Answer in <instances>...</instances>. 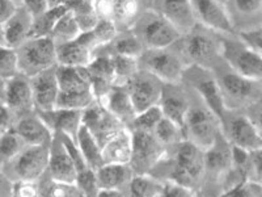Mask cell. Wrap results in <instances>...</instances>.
<instances>
[{
    "label": "cell",
    "instance_id": "obj_32",
    "mask_svg": "<svg viewBox=\"0 0 262 197\" xmlns=\"http://www.w3.org/2000/svg\"><path fill=\"white\" fill-rule=\"evenodd\" d=\"M112 50L117 55H125V57L131 58H139L146 49L143 44L140 42L131 29L123 30L122 33H118L116 38L111 42Z\"/></svg>",
    "mask_w": 262,
    "mask_h": 197
},
{
    "label": "cell",
    "instance_id": "obj_35",
    "mask_svg": "<svg viewBox=\"0 0 262 197\" xmlns=\"http://www.w3.org/2000/svg\"><path fill=\"white\" fill-rule=\"evenodd\" d=\"M27 146L13 128L0 133V168L12 161Z\"/></svg>",
    "mask_w": 262,
    "mask_h": 197
},
{
    "label": "cell",
    "instance_id": "obj_50",
    "mask_svg": "<svg viewBox=\"0 0 262 197\" xmlns=\"http://www.w3.org/2000/svg\"><path fill=\"white\" fill-rule=\"evenodd\" d=\"M93 9L98 18H109L112 20V0H93Z\"/></svg>",
    "mask_w": 262,
    "mask_h": 197
},
{
    "label": "cell",
    "instance_id": "obj_59",
    "mask_svg": "<svg viewBox=\"0 0 262 197\" xmlns=\"http://www.w3.org/2000/svg\"><path fill=\"white\" fill-rule=\"evenodd\" d=\"M0 133H2V131H0Z\"/></svg>",
    "mask_w": 262,
    "mask_h": 197
},
{
    "label": "cell",
    "instance_id": "obj_6",
    "mask_svg": "<svg viewBox=\"0 0 262 197\" xmlns=\"http://www.w3.org/2000/svg\"><path fill=\"white\" fill-rule=\"evenodd\" d=\"M170 48L146 49L138 58L139 69L151 72L164 84H181L188 63L180 51L176 53Z\"/></svg>",
    "mask_w": 262,
    "mask_h": 197
},
{
    "label": "cell",
    "instance_id": "obj_46",
    "mask_svg": "<svg viewBox=\"0 0 262 197\" xmlns=\"http://www.w3.org/2000/svg\"><path fill=\"white\" fill-rule=\"evenodd\" d=\"M223 192L227 197H261V184L243 182Z\"/></svg>",
    "mask_w": 262,
    "mask_h": 197
},
{
    "label": "cell",
    "instance_id": "obj_11",
    "mask_svg": "<svg viewBox=\"0 0 262 197\" xmlns=\"http://www.w3.org/2000/svg\"><path fill=\"white\" fill-rule=\"evenodd\" d=\"M131 158L128 166L135 175L149 173L165 154V147L151 133L130 130Z\"/></svg>",
    "mask_w": 262,
    "mask_h": 197
},
{
    "label": "cell",
    "instance_id": "obj_2",
    "mask_svg": "<svg viewBox=\"0 0 262 197\" xmlns=\"http://www.w3.org/2000/svg\"><path fill=\"white\" fill-rule=\"evenodd\" d=\"M211 71L214 72L227 109L243 111L245 107L261 98L259 82L250 81L236 74L226 63L221 65L217 62Z\"/></svg>",
    "mask_w": 262,
    "mask_h": 197
},
{
    "label": "cell",
    "instance_id": "obj_40",
    "mask_svg": "<svg viewBox=\"0 0 262 197\" xmlns=\"http://www.w3.org/2000/svg\"><path fill=\"white\" fill-rule=\"evenodd\" d=\"M112 58H113L114 84H125L139 70L137 58L117 55V54H112Z\"/></svg>",
    "mask_w": 262,
    "mask_h": 197
},
{
    "label": "cell",
    "instance_id": "obj_19",
    "mask_svg": "<svg viewBox=\"0 0 262 197\" xmlns=\"http://www.w3.org/2000/svg\"><path fill=\"white\" fill-rule=\"evenodd\" d=\"M3 102L15 114L23 116L34 111L29 78L17 74L3 82Z\"/></svg>",
    "mask_w": 262,
    "mask_h": 197
},
{
    "label": "cell",
    "instance_id": "obj_5",
    "mask_svg": "<svg viewBox=\"0 0 262 197\" xmlns=\"http://www.w3.org/2000/svg\"><path fill=\"white\" fill-rule=\"evenodd\" d=\"M16 53L18 74L25 75L27 78L57 66V45L50 36L28 38L16 49Z\"/></svg>",
    "mask_w": 262,
    "mask_h": 197
},
{
    "label": "cell",
    "instance_id": "obj_44",
    "mask_svg": "<svg viewBox=\"0 0 262 197\" xmlns=\"http://www.w3.org/2000/svg\"><path fill=\"white\" fill-rule=\"evenodd\" d=\"M39 197H85L75 184H64L51 180L45 188L41 189Z\"/></svg>",
    "mask_w": 262,
    "mask_h": 197
},
{
    "label": "cell",
    "instance_id": "obj_31",
    "mask_svg": "<svg viewBox=\"0 0 262 197\" xmlns=\"http://www.w3.org/2000/svg\"><path fill=\"white\" fill-rule=\"evenodd\" d=\"M164 183L149 173L134 175L127 185L128 197H161Z\"/></svg>",
    "mask_w": 262,
    "mask_h": 197
},
{
    "label": "cell",
    "instance_id": "obj_20",
    "mask_svg": "<svg viewBox=\"0 0 262 197\" xmlns=\"http://www.w3.org/2000/svg\"><path fill=\"white\" fill-rule=\"evenodd\" d=\"M190 98L181 84H163L159 108L163 112V116L170 120L180 128H184L185 117L188 113Z\"/></svg>",
    "mask_w": 262,
    "mask_h": 197
},
{
    "label": "cell",
    "instance_id": "obj_43",
    "mask_svg": "<svg viewBox=\"0 0 262 197\" xmlns=\"http://www.w3.org/2000/svg\"><path fill=\"white\" fill-rule=\"evenodd\" d=\"M235 34H237L238 41L248 49L254 53H262V30L259 25L242 28V29L236 30Z\"/></svg>",
    "mask_w": 262,
    "mask_h": 197
},
{
    "label": "cell",
    "instance_id": "obj_53",
    "mask_svg": "<svg viewBox=\"0 0 262 197\" xmlns=\"http://www.w3.org/2000/svg\"><path fill=\"white\" fill-rule=\"evenodd\" d=\"M95 197H126L121 189H98Z\"/></svg>",
    "mask_w": 262,
    "mask_h": 197
},
{
    "label": "cell",
    "instance_id": "obj_22",
    "mask_svg": "<svg viewBox=\"0 0 262 197\" xmlns=\"http://www.w3.org/2000/svg\"><path fill=\"white\" fill-rule=\"evenodd\" d=\"M13 130L20 135L25 145H50L54 135L36 111L20 116L13 125Z\"/></svg>",
    "mask_w": 262,
    "mask_h": 197
},
{
    "label": "cell",
    "instance_id": "obj_13",
    "mask_svg": "<svg viewBox=\"0 0 262 197\" xmlns=\"http://www.w3.org/2000/svg\"><path fill=\"white\" fill-rule=\"evenodd\" d=\"M163 82L151 72L139 69L125 83L134 105L135 113L146 111L148 108L159 104L163 90Z\"/></svg>",
    "mask_w": 262,
    "mask_h": 197
},
{
    "label": "cell",
    "instance_id": "obj_58",
    "mask_svg": "<svg viewBox=\"0 0 262 197\" xmlns=\"http://www.w3.org/2000/svg\"><path fill=\"white\" fill-rule=\"evenodd\" d=\"M191 197H200V196H196L195 193H193V194H191Z\"/></svg>",
    "mask_w": 262,
    "mask_h": 197
},
{
    "label": "cell",
    "instance_id": "obj_38",
    "mask_svg": "<svg viewBox=\"0 0 262 197\" xmlns=\"http://www.w3.org/2000/svg\"><path fill=\"white\" fill-rule=\"evenodd\" d=\"M161 117H163V112L159 108V105H154V107L148 108L146 111L135 114L127 129L128 130L144 131V133H151L152 134Z\"/></svg>",
    "mask_w": 262,
    "mask_h": 197
},
{
    "label": "cell",
    "instance_id": "obj_15",
    "mask_svg": "<svg viewBox=\"0 0 262 197\" xmlns=\"http://www.w3.org/2000/svg\"><path fill=\"white\" fill-rule=\"evenodd\" d=\"M81 124L90 130L91 134L95 137L101 147L109 138L126 128L98 102H95L81 112Z\"/></svg>",
    "mask_w": 262,
    "mask_h": 197
},
{
    "label": "cell",
    "instance_id": "obj_57",
    "mask_svg": "<svg viewBox=\"0 0 262 197\" xmlns=\"http://www.w3.org/2000/svg\"><path fill=\"white\" fill-rule=\"evenodd\" d=\"M219 2H221V3H223L224 6H226V3H227V0H219Z\"/></svg>",
    "mask_w": 262,
    "mask_h": 197
},
{
    "label": "cell",
    "instance_id": "obj_47",
    "mask_svg": "<svg viewBox=\"0 0 262 197\" xmlns=\"http://www.w3.org/2000/svg\"><path fill=\"white\" fill-rule=\"evenodd\" d=\"M41 187L37 182H28V180H16L12 182L11 197H39Z\"/></svg>",
    "mask_w": 262,
    "mask_h": 197
},
{
    "label": "cell",
    "instance_id": "obj_16",
    "mask_svg": "<svg viewBox=\"0 0 262 197\" xmlns=\"http://www.w3.org/2000/svg\"><path fill=\"white\" fill-rule=\"evenodd\" d=\"M232 170L231 145L223 137L222 131L217 134L214 144L205 150V180L214 184L224 183L228 173Z\"/></svg>",
    "mask_w": 262,
    "mask_h": 197
},
{
    "label": "cell",
    "instance_id": "obj_24",
    "mask_svg": "<svg viewBox=\"0 0 262 197\" xmlns=\"http://www.w3.org/2000/svg\"><path fill=\"white\" fill-rule=\"evenodd\" d=\"M81 112L83 111L55 108L53 111L37 112V113L53 133H62L69 135L72 140H76L78 131L81 126Z\"/></svg>",
    "mask_w": 262,
    "mask_h": 197
},
{
    "label": "cell",
    "instance_id": "obj_28",
    "mask_svg": "<svg viewBox=\"0 0 262 197\" xmlns=\"http://www.w3.org/2000/svg\"><path fill=\"white\" fill-rule=\"evenodd\" d=\"M59 92H85L91 90L90 74L86 67L55 66Z\"/></svg>",
    "mask_w": 262,
    "mask_h": 197
},
{
    "label": "cell",
    "instance_id": "obj_3",
    "mask_svg": "<svg viewBox=\"0 0 262 197\" xmlns=\"http://www.w3.org/2000/svg\"><path fill=\"white\" fill-rule=\"evenodd\" d=\"M217 33L196 24L189 33L179 40L180 54L188 66L211 70L221 58V44Z\"/></svg>",
    "mask_w": 262,
    "mask_h": 197
},
{
    "label": "cell",
    "instance_id": "obj_55",
    "mask_svg": "<svg viewBox=\"0 0 262 197\" xmlns=\"http://www.w3.org/2000/svg\"><path fill=\"white\" fill-rule=\"evenodd\" d=\"M3 46H6V41H4L3 25L0 24V48H3Z\"/></svg>",
    "mask_w": 262,
    "mask_h": 197
},
{
    "label": "cell",
    "instance_id": "obj_39",
    "mask_svg": "<svg viewBox=\"0 0 262 197\" xmlns=\"http://www.w3.org/2000/svg\"><path fill=\"white\" fill-rule=\"evenodd\" d=\"M226 8L229 16L235 13L238 18H247L248 21L259 18L262 8V0H227Z\"/></svg>",
    "mask_w": 262,
    "mask_h": 197
},
{
    "label": "cell",
    "instance_id": "obj_10",
    "mask_svg": "<svg viewBox=\"0 0 262 197\" xmlns=\"http://www.w3.org/2000/svg\"><path fill=\"white\" fill-rule=\"evenodd\" d=\"M185 81L193 87V90L200 96L203 104L217 117V120H221L227 108L224 105L223 96L219 90L214 72L209 69L188 66L182 78V82Z\"/></svg>",
    "mask_w": 262,
    "mask_h": 197
},
{
    "label": "cell",
    "instance_id": "obj_23",
    "mask_svg": "<svg viewBox=\"0 0 262 197\" xmlns=\"http://www.w3.org/2000/svg\"><path fill=\"white\" fill-rule=\"evenodd\" d=\"M109 113L127 128L135 117V109L125 84H113L106 95L100 100Z\"/></svg>",
    "mask_w": 262,
    "mask_h": 197
},
{
    "label": "cell",
    "instance_id": "obj_9",
    "mask_svg": "<svg viewBox=\"0 0 262 197\" xmlns=\"http://www.w3.org/2000/svg\"><path fill=\"white\" fill-rule=\"evenodd\" d=\"M219 121L222 134L231 146L240 147L247 151L262 149L261 130L250 123L244 112L226 109Z\"/></svg>",
    "mask_w": 262,
    "mask_h": 197
},
{
    "label": "cell",
    "instance_id": "obj_36",
    "mask_svg": "<svg viewBox=\"0 0 262 197\" xmlns=\"http://www.w3.org/2000/svg\"><path fill=\"white\" fill-rule=\"evenodd\" d=\"M80 33L81 29L79 27L75 16L67 11L58 20V23L54 27L53 32H51L50 37L54 40L55 45H59V44H64V42L74 41L75 38H78Z\"/></svg>",
    "mask_w": 262,
    "mask_h": 197
},
{
    "label": "cell",
    "instance_id": "obj_7",
    "mask_svg": "<svg viewBox=\"0 0 262 197\" xmlns=\"http://www.w3.org/2000/svg\"><path fill=\"white\" fill-rule=\"evenodd\" d=\"M182 133L185 141L191 142L205 151L214 144L217 134L221 133V121L203 103L193 104L190 102Z\"/></svg>",
    "mask_w": 262,
    "mask_h": 197
},
{
    "label": "cell",
    "instance_id": "obj_18",
    "mask_svg": "<svg viewBox=\"0 0 262 197\" xmlns=\"http://www.w3.org/2000/svg\"><path fill=\"white\" fill-rule=\"evenodd\" d=\"M32 87L33 104L36 112H48L57 108V98L59 93L55 67L45 70L29 78Z\"/></svg>",
    "mask_w": 262,
    "mask_h": 197
},
{
    "label": "cell",
    "instance_id": "obj_14",
    "mask_svg": "<svg viewBox=\"0 0 262 197\" xmlns=\"http://www.w3.org/2000/svg\"><path fill=\"white\" fill-rule=\"evenodd\" d=\"M196 24L217 34H235L236 29L226 6L219 0H190Z\"/></svg>",
    "mask_w": 262,
    "mask_h": 197
},
{
    "label": "cell",
    "instance_id": "obj_48",
    "mask_svg": "<svg viewBox=\"0 0 262 197\" xmlns=\"http://www.w3.org/2000/svg\"><path fill=\"white\" fill-rule=\"evenodd\" d=\"M21 6L27 9L33 18L38 17L49 9L48 0H23Z\"/></svg>",
    "mask_w": 262,
    "mask_h": 197
},
{
    "label": "cell",
    "instance_id": "obj_37",
    "mask_svg": "<svg viewBox=\"0 0 262 197\" xmlns=\"http://www.w3.org/2000/svg\"><path fill=\"white\" fill-rule=\"evenodd\" d=\"M152 134L165 149L184 141L182 129L164 116L161 117V120L158 123Z\"/></svg>",
    "mask_w": 262,
    "mask_h": 197
},
{
    "label": "cell",
    "instance_id": "obj_49",
    "mask_svg": "<svg viewBox=\"0 0 262 197\" xmlns=\"http://www.w3.org/2000/svg\"><path fill=\"white\" fill-rule=\"evenodd\" d=\"M13 114L15 113L9 109L8 105L0 100V131L13 128Z\"/></svg>",
    "mask_w": 262,
    "mask_h": 197
},
{
    "label": "cell",
    "instance_id": "obj_51",
    "mask_svg": "<svg viewBox=\"0 0 262 197\" xmlns=\"http://www.w3.org/2000/svg\"><path fill=\"white\" fill-rule=\"evenodd\" d=\"M18 6L13 0H0V24L3 25L8 18L12 17Z\"/></svg>",
    "mask_w": 262,
    "mask_h": 197
},
{
    "label": "cell",
    "instance_id": "obj_52",
    "mask_svg": "<svg viewBox=\"0 0 262 197\" xmlns=\"http://www.w3.org/2000/svg\"><path fill=\"white\" fill-rule=\"evenodd\" d=\"M11 189H12V182L0 168V197H11Z\"/></svg>",
    "mask_w": 262,
    "mask_h": 197
},
{
    "label": "cell",
    "instance_id": "obj_27",
    "mask_svg": "<svg viewBox=\"0 0 262 197\" xmlns=\"http://www.w3.org/2000/svg\"><path fill=\"white\" fill-rule=\"evenodd\" d=\"M135 173L133 172L128 164L106 163L96 170V180H97L98 189H121L127 187L131 178Z\"/></svg>",
    "mask_w": 262,
    "mask_h": 197
},
{
    "label": "cell",
    "instance_id": "obj_4",
    "mask_svg": "<svg viewBox=\"0 0 262 197\" xmlns=\"http://www.w3.org/2000/svg\"><path fill=\"white\" fill-rule=\"evenodd\" d=\"M131 30L143 44L144 49L170 48L182 37L181 33L155 9L139 15Z\"/></svg>",
    "mask_w": 262,
    "mask_h": 197
},
{
    "label": "cell",
    "instance_id": "obj_29",
    "mask_svg": "<svg viewBox=\"0 0 262 197\" xmlns=\"http://www.w3.org/2000/svg\"><path fill=\"white\" fill-rule=\"evenodd\" d=\"M93 51L75 38L74 41L57 45V66L86 67L93 57Z\"/></svg>",
    "mask_w": 262,
    "mask_h": 197
},
{
    "label": "cell",
    "instance_id": "obj_21",
    "mask_svg": "<svg viewBox=\"0 0 262 197\" xmlns=\"http://www.w3.org/2000/svg\"><path fill=\"white\" fill-rule=\"evenodd\" d=\"M156 12L167 18L182 36L196 25L190 0H154Z\"/></svg>",
    "mask_w": 262,
    "mask_h": 197
},
{
    "label": "cell",
    "instance_id": "obj_25",
    "mask_svg": "<svg viewBox=\"0 0 262 197\" xmlns=\"http://www.w3.org/2000/svg\"><path fill=\"white\" fill-rule=\"evenodd\" d=\"M33 17L23 6L17 8L12 17L8 18L3 24L4 41L7 48H20L28 38H30Z\"/></svg>",
    "mask_w": 262,
    "mask_h": 197
},
{
    "label": "cell",
    "instance_id": "obj_26",
    "mask_svg": "<svg viewBox=\"0 0 262 197\" xmlns=\"http://www.w3.org/2000/svg\"><path fill=\"white\" fill-rule=\"evenodd\" d=\"M101 155L104 164H128L131 158V133L127 128H123L117 134L102 145Z\"/></svg>",
    "mask_w": 262,
    "mask_h": 197
},
{
    "label": "cell",
    "instance_id": "obj_42",
    "mask_svg": "<svg viewBox=\"0 0 262 197\" xmlns=\"http://www.w3.org/2000/svg\"><path fill=\"white\" fill-rule=\"evenodd\" d=\"M18 74L17 53L15 49L0 48V81H6Z\"/></svg>",
    "mask_w": 262,
    "mask_h": 197
},
{
    "label": "cell",
    "instance_id": "obj_56",
    "mask_svg": "<svg viewBox=\"0 0 262 197\" xmlns=\"http://www.w3.org/2000/svg\"><path fill=\"white\" fill-rule=\"evenodd\" d=\"M212 197H227V196H226V193H224V192H221V193L215 194V196H212Z\"/></svg>",
    "mask_w": 262,
    "mask_h": 197
},
{
    "label": "cell",
    "instance_id": "obj_17",
    "mask_svg": "<svg viewBox=\"0 0 262 197\" xmlns=\"http://www.w3.org/2000/svg\"><path fill=\"white\" fill-rule=\"evenodd\" d=\"M48 172L50 173L51 180L54 182L64 183V184L76 183L75 163L58 133H54L49 147Z\"/></svg>",
    "mask_w": 262,
    "mask_h": 197
},
{
    "label": "cell",
    "instance_id": "obj_1",
    "mask_svg": "<svg viewBox=\"0 0 262 197\" xmlns=\"http://www.w3.org/2000/svg\"><path fill=\"white\" fill-rule=\"evenodd\" d=\"M156 171L164 172L158 176L163 183H174L195 192L205 184V151L184 140L168 147L149 173Z\"/></svg>",
    "mask_w": 262,
    "mask_h": 197
},
{
    "label": "cell",
    "instance_id": "obj_54",
    "mask_svg": "<svg viewBox=\"0 0 262 197\" xmlns=\"http://www.w3.org/2000/svg\"><path fill=\"white\" fill-rule=\"evenodd\" d=\"M67 0H48L49 8H57V7H64Z\"/></svg>",
    "mask_w": 262,
    "mask_h": 197
},
{
    "label": "cell",
    "instance_id": "obj_30",
    "mask_svg": "<svg viewBox=\"0 0 262 197\" xmlns=\"http://www.w3.org/2000/svg\"><path fill=\"white\" fill-rule=\"evenodd\" d=\"M76 146L80 150L81 155H83L85 163L90 166L92 170H98L104 164L101 155V146L98 145L97 141L95 140L92 134L90 133V130L85 128V126L81 124L80 129L78 131V135H76Z\"/></svg>",
    "mask_w": 262,
    "mask_h": 197
},
{
    "label": "cell",
    "instance_id": "obj_33",
    "mask_svg": "<svg viewBox=\"0 0 262 197\" xmlns=\"http://www.w3.org/2000/svg\"><path fill=\"white\" fill-rule=\"evenodd\" d=\"M112 20L117 28L118 25H123L131 29L139 17V0H112Z\"/></svg>",
    "mask_w": 262,
    "mask_h": 197
},
{
    "label": "cell",
    "instance_id": "obj_34",
    "mask_svg": "<svg viewBox=\"0 0 262 197\" xmlns=\"http://www.w3.org/2000/svg\"><path fill=\"white\" fill-rule=\"evenodd\" d=\"M66 12H67L66 7H57V8H49L45 13L33 18L30 38L51 36V32H53L55 24Z\"/></svg>",
    "mask_w": 262,
    "mask_h": 197
},
{
    "label": "cell",
    "instance_id": "obj_12",
    "mask_svg": "<svg viewBox=\"0 0 262 197\" xmlns=\"http://www.w3.org/2000/svg\"><path fill=\"white\" fill-rule=\"evenodd\" d=\"M49 147L50 145H27L21 150L8 163L15 179L37 182L48 171Z\"/></svg>",
    "mask_w": 262,
    "mask_h": 197
},
{
    "label": "cell",
    "instance_id": "obj_8",
    "mask_svg": "<svg viewBox=\"0 0 262 197\" xmlns=\"http://www.w3.org/2000/svg\"><path fill=\"white\" fill-rule=\"evenodd\" d=\"M233 36V34H232ZM228 34H219L221 58L229 69L250 81L261 82L262 57L244 46L237 38Z\"/></svg>",
    "mask_w": 262,
    "mask_h": 197
},
{
    "label": "cell",
    "instance_id": "obj_41",
    "mask_svg": "<svg viewBox=\"0 0 262 197\" xmlns=\"http://www.w3.org/2000/svg\"><path fill=\"white\" fill-rule=\"evenodd\" d=\"M93 37H95L96 45L97 48H104V46L111 45V42L116 38L119 33V29L114 24L113 20L109 18H98L95 27L91 29Z\"/></svg>",
    "mask_w": 262,
    "mask_h": 197
},
{
    "label": "cell",
    "instance_id": "obj_45",
    "mask_svg": "<svg viewBox=\"0 0 262 197\" xmlns=\"http://www.w3.org/2000/svg\"><path fill=\"white\" fill-rule=\"evenodd\" d=\"M262 150H253L249 152V158H248V163L245 166L244 178L245 182L248 183H256V184H261L262 178Z\"/></svg>",
    "mask_w": 262,
    "mask_h": 197
}]
</instances>
